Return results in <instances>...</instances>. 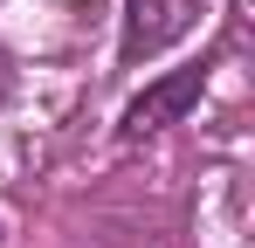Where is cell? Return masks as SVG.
<instances>
[{"label":"cell","instance_id":"6da1fadb","mask_svg":"<svg viewBox=\"0 0 255 248\" xmlns=\"http://www.w3.org/2000/svg\"><path fill=\"white\" fill-rule=\"evenodd\" d=\"M200 0H125V41H118V62L125 69H138L145 55H159L166 41L193 35L200 28Z\"/></svg>","mask_w":255,"mask_h":248},{"label":"cell","instance_id":"7a4b0ae2","mask_svg":"<svg viewBox=\"0 0 255 248\" xmlns=\"http://www.w3.org/2000/svg\"><path fill=\"white\" fill-rule=\"evenodd\" d=\"M200 90H207V69L193 62V69H172V76H159V83H145L138 97L125 104V138H152V131H166V124H179L193 104H200Z\"/></svg>","mask_w":255,"mask_h":248}]
</instances>
